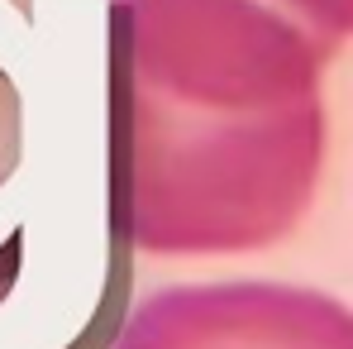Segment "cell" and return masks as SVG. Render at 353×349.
I'll use <instances>...</instances> for the list:
<instances>
[{
    "instance_id": "1",
    "label": "cell",
    "mask_w": 353,
    "mask_h": 349,
    "mask_svg": "<svg viewBox=\"0 0 353 349\" xmlns=\"http://www.w3.org/2000/svg\"><path fill=\"white\" fill-rule=\"evenodd\" d=\"M330 48L268 0H110V216L163 258L268 249L325 168Z\"/></svg>"
},
{
    "instance_id": "2",
    "label": "cell",
    "mask_w": 353,
    "mask_h": 349,
    "mask_svg": "<svg viewBox=\"0 0 353 349\" xmlns=\"http://www.w3.org/2000/svg\"><path fill=\"white\" fill-rule=\"evenodd\" d=\"M110 349H353V306L292 283H191L139 301Z\"/></svg>"
},
{
    "instance_id": "3",
    "label": "cell",
    "mask_w": 353,
    "mask_h": 349,
    "mask_svg": "<svg viewBox=\"0 0 353 349\" xmlns=\"http://www.w3.org/2000/svg\"><path fill=\"white\" fill-rule=\"evenodd\" d=\"M282 15H292L301 29H310L330 53L344 48V39H353V0H268Z\"/></svg>"
},
{
    "instance_id": "4",
    "label": "cell",
    "mask_w": 353,
    "mask_h": 349,
    "mask_svg": "<svg viewBox=\"0 0 353 349\" xmlns=\"http://www.w3.org/2000/svg\"><path fill=\"white\" fill-rule=\"evenodd\" d=\"M14 163H19V91L10 72H0V187L10 182Z\"/></svg>"
},
{
    "instance_id": "5",
    "label": "cell",
    "mask_w": 353,
    "mask_h": 349,
    "mask_svg": "<svg viewBox=\"0 0 353 349\" xmlns=\"http://www.w3.org/2000/svg\"><path fill=\"white\" fill-rule=\"evenodd\" d=\"M14 273H19V234H10V244L0 249V301L14 287Z\"/></svg>"
}]
</instances>
